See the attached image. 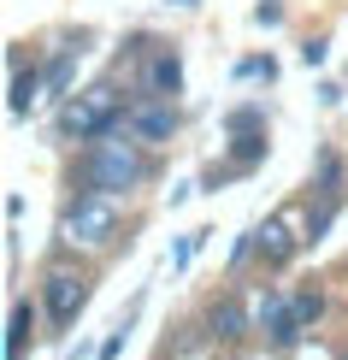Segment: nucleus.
<instances>
[{
    "label": "nucleus",
    "mask_w": 348,
    "mask_h": 360,
    "mask_svg": "<svg viewBox=\"0 0 348 360\" xmlns=\"http://www.w3.org/2000/svg\"><path fill=\"white\" fill-rule=\"evenodd\" d=\"M59 130H65L71 142H107L112 130H124V101H118V89L95 83V89H83V95H71L65 112H59Z\"/></svg>",
    "instance_id": "nucleus-1"
},
{
    "label": "nucleus",
    "mask_w": 348,
    "mask_h": 360,
    "mask_svg": "<svg viewBox=\"0 0 348 360\" xmlns=\"http://www.w3.org/2000/svg\"><path fill=\"white\" fill-rule=\"evenodd\" d=\"M83 172H89V189L95 195H124V189L142 184V154H136V142L107 136V142H89Z\"/></svg>",
    "instance_id": "nucleus-2"
},
{
    "label": "nucleus",
    "mask_w": 348,
    "mask_h": 360,
    "mask_svg": "<svg viewBox=\"0 0 348 360\" xmlns=\"http://www.w3.org/2000/svg\"><path fill=\"white\" fill-rule=\"evenodd\" d=\"M112 231H118V207H112V195H83V201L65 213V243L107 248Z\"/></svg>",
    "instance_id": "nucleus-3"
},
{
    "label": "nucleus",
    "mask_w": 348,
    "mask_h": 360,
    "mask_svg": "<svg viewBox=\"0 0 348 360\" xmlns=\"http://www.w3.org/2000/svg\"><path fill=\"white\" fill-rule=\"evenodd\" d=\"M124 130L136 142H172V130H177V112H172V101H160V95H142V101H130L124 107Z\"/></svg>",
    "instance_id": "nucleus-4"
},
{
    "label": "nucleus",
    "mask_w": 348,
    "mask_h": 360,
    "mask_svg": "<svg viewBox=\"0 0 348 360\" xmlns=\"http://www.w3.org/2000/svg\"><path fill=\"white\" fill-rule=\"evenodd\" d=\"M83 302H89V278H77V272H48V319H53V325H71Z\"/></svg>",
    "instance_id": "nucleus-5"
},
{
    "label": "nucleus",
    "mask_w": 348,
    "mask_h": 360,
    "mask_svg": "<svg viewBox=\"0 0 348 360\" xmlns=\"http://www.w3.org/2000/svg\"><path fill=\"white\" fill-rule=\"evenodd\" d=\"M260 325H266V337L278 342V349H290V342L301 337V319H295V307L283 302V295H266L260 302Z\"/></svg>",
    "instance_id": "nucleus-6"
},
{
    "label": "nucleus",
    "mask_w": 348,
    "mask_h": 360,
    "mask_svg": "<svg viewBox=\"0 0 348 360\" xmlns=\"http://www.w3.org/2000/svg\"><path fill=\"white\" fill-rule=\"evenodd\" d=\"M177 89H183V59L177 53H154V65H148V95L172 101Z\"/></svg>",
    "instance_id": "nucleus-7"
},
{
    "label": "nucleus",
    "mask_w": 348,
    "mask_h": 360,
    "mask_svg": "<svg viewBox=\"0 0 348 360\" xmlns=\"http://www.w3.org/2000/svg\"><path fill=\"white\" fill-rule=\"evenodd\" d=\"M36 95H41V77H36V71H12V95H6V107H12V118H24L30 107H36Z\"/></svg>",
    "instance_id": "nucleus-8"
},
{
    "label": "nucleus",
    "mask_w": 348,
    "mask_h": 360,
    "mask_svg": "<svg viewBox=\"0 0 348 360\" xmlns=\"http://www.w3.org/2000/svg\"><path fill=\"white\" fill-rule=\"evenodd\" d=\"M30 331H36V313H30V302H18V307H12V319H6V360L24 354Z\"/></svg>",
    "instance_id": "nucleus-9"
},
{
    "label": "nucleus",
    "mask_w": 348,
    "mask_h": 360,
    "mask_svg": "<svg viewBox=\"0 0 348 360\" xmlns=\"http://www.w3.org/2000/svg\"><path fill=\"white\" fill-rule=\"evenodd\" d=\"M260 254H266L271 266H283V260L295 254V236L283 231V224H266V231H260Z\"/></svg>",
    "instance_id": "nucleus-10"
},
{
    "label": "nucleus",
    "mask_w": 348,
    "mask_h": 360,
    "mask_svg": "<svg viewBox=\"0 0 348 360\" xmlns=\"http://www.w3.org/2000/svg\"><path fill=\"white\" fill-rule=\"evenodd\" d=\"M207 325H213V337H242V307L231 302V295H224V302L207 313Z\"/></svg>",
    "instance_id": "nucleus-11"
},
{
    "label": "nucleus",
    "mask_w": 348,
    "mask_h": 360,
    "mask_svg": "<svg viewBox=\"0 0 348 360\" xmlns=\"http://www.w3.org/2000/svg\"><path fill=\"white\" fill-rule=\"evenodd\" d=\"M71 71H77V48H59L53 65H48V89H53V95H65V89H71Z\"/></svg>",
    "instance_id": "nucleus-12"
},
{
    "label": "nucleus",
    "mask_w": 348,
    "mask_h": 360,
    "mask_svg": "<svg viewBox=\"0 0 348 360\" xmlns=\"http://www.w3.org/2000/svg\"><path fill=\"white\" fill-rule=\"evenodd\" d=\"M231 154H236V166H254V160H266V130H242Z\"/></svg>",
    "instance_id": "nucleus-13"
},
{
    "label": "nucleus",
    "mask_w": 348,
    "mask_h": 360,
    "mask_svg": "<svg viewBox=\"0 0 348 360\" xmlns=\"http://www.w3.org/2000/svg\"><path fill=\"white\" fill-rule=\"evenodd\" d=\"M290 307H295V319H301V325H313V319L325 313V295H319V290H301V295H295Z\"/></svg>",
    "instance_id": "nucleus-14"
},
{
    "label": "nucleus",
    "mask_w": 348,
    "mask_h": 360,
    "mask_svg": "<svg viewBox=\"0 0 348 360\" xmlns=\"http://www.w3.org/2000/svg\"><path fill=\"white\" fill-rule=\"evenodd\" d=\"M231 130L242 136V130H260V107H242V112H231Z\"/></svg>",
    "instance_id": "nucleus-15"
},
{
    "label": "nucleus",
    "mask_w": 348,
    "mask_h": 360,
    "mask_svg": "<svg viewBox=\"0 0 348 360\" xmlns=\"http://www.w3.org/2000/svg\"><path fill=\"white\" fill-rule=\"evenodd\" d=\"M242 77H278V65H271V59H242Z\"/></svg>",
    "instance_id": "nucleus-16"
},
{
    "label": "nucleus",
    "mask_w": 348,
    "mask_h": 360,
    "mask_svg": "<svg viewBox=\"0 0 348 360\" xmlns=\"http://www.w3.org/2000/svg\"><path fill=\"white\" fill-rule=\"evenodd\" d=\"M118 349H124V325H118V331H112L107 342H101V360H118Z\"/></svg>",
    "instance_id": "nucleus-17"
},
{
    "label": "nucleus",
    "mask_w": 348,
    "mask_h": 360,
    "mask_svg": "<svg viewBox=\"0 0 348 360\" xmlns=\"http://www.w3.org/2000/svg\"><path fill=\"white\" fill-rule=\"evenodd\" d=\"M254 18H260V24H278V18H283V6H278V0H260V12H254Z\"/></svg>",
    "instance_id": "nucleus-18"
}]
</instances>
